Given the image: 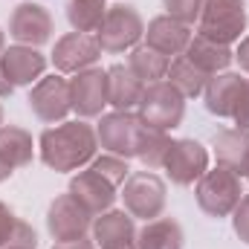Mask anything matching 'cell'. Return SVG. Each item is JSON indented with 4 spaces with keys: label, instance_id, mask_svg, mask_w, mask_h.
Segmentation results:
<instances>
[{
    "label": "cell",
    "instance_id": "cell-1",
    "mask_svg": "<svg viewBox=\"0 0 249 249\" xmlns=\"http://www.w3.org/2000/svg\"><path fill=\"white\" fill-rule=\"evenodd\" d=\"M99 151L96 127L87 124V119H70V122L53 124L38 136V154L41 162L58 174L81 171L93 162Z\"/></svg>",
    "mask_w": 249,
    "mask_h": 249
},
{
    "label": "cell",
    "instance_id": "cell-2",
    "mask_svg": "<svg viewBox=\"0 0 249 249\" xmlns=\"http://www.w3.org/2000/svg\"><path fill=\"white\" fill-rule=\"evenodd\" d=\"M194 197H197V206L203 214L209 217H229L235 212V206L241 203L244 197V183L235 171L217 165V168H209L197 183H194Z\"/></svg>",
    "mask_w": 249,
    "mask_h": 249
},
{
    "label": "cell",
    "instance_id": "cell-3",
    "mask_svg": "<svg viewBox=\"0 0 249 249\" xmlns=\"http://www.w3.org/2000/svg\"><path fill=\"white\" fill-rule=\"evenodd\" d=\"M247 3L244 0H203V12L197 20V35L217 44H238L247 32Z\"/></svg>",
    "mask_w": 249,
    "mask_h": 249
},
{
    "label": "cell",
    "instance_id": "cell-4",
    "mask_svg": "<svg viewBox=\"0 0 249 249\" xmlns=\"http://www.w3.org/2000/svg\"><path fill=\"white\" fill-rule=\"evenodd\" d=\"M122 203L124 212L136 220H157L165 212L168 203V188L165 180L154 171H130L127 180L122 183Z\"/></svg>",
    "mask_w": 249,
    "mask_h": 249
},
{
    "label": "cell",
    "instance_id": "cell-5",
    "mask_svg": "<svg viewBox=\"0 0 249 249\" xmlns=\"http://www.w3.org/2000/svg\"><path fill=\"white\" fill-rule=\"evenodd\" d=\"M136 116L148 127H160V130H174L183 124L186 116V99L177 87H171L165 78L154 81L145 87L139 105H136Z\"/></svg>",
    "mask_w": 249,
    "mask_h": 249
},
{
    "label": "cell",
    "instance_id": "cell-6",
    "mask_svg": "<svg viewBox=\"0 0 249 249\" xmlns=\"http://www.w3.org/2000/svg\"><path fill=\"white\" fill-rule=\"evenodd\" d=\"M145 38V20L136 12V6H107L105 23L96 32V41L102 47V53L119 55V53H130L133 47H139V41Z\"/></svg>",
    "mask_w": 249,
    "mask_h": 249
},
{
    "label": "cell",
    "instance_id": "cell-7",
    "mask_svg": "<svg viewBox=\"0 0 249 249\" xmlns=\"http://www.w3.org/2000/svg\"><path fill=\"white\" fill-rule=\"evenodd\" d=\"M29 110L35 113V119L44 124H61L72 113V102H70V81L61 72L44 75L38 84H32L29 90Z\"/></svg>",
    "mask_w": 249,
    "mask_h": 249
},
{
    "label": "cell",
    "instance_id": "cell-8",
    "mask_svg": "<svg viewBox=\"0 0 249 249\" xmlns=\"http://www.w3.org/2000/svg\"><path fill=\"white\" fill-rule=\"evenodd\" d=\"M139 130H142V119L133 110H110V113H102L99 116V124H96L99 145L107 154H116L122 160L136 157Z\"/></svg>",
    "mask_w": 249,
    "mask_h": 249
},
{
    "label": "cell",
    "instance_id": "cell-9",
    "mask_svg": "<svg viewBox=\"0 0 249 249\" xmlns=\"http://www.w3.org/2000/svg\"><path fill=\"white\" fill-rule=\"evenodd\" d=\"M93 226V214L67 191V194H58L50 209H47V229L53 235L55 244L61 241H78V238H87Z\"/></svg>",
    "mask_w": 249,
    "mask_h": 249
},
{
    "label": "cell",
    "instance_id": "cell-10",
    "mask_svg": "<svg viewBox=\"0 0 249 249\" xmlns=\"http://www.w3.org/2000/svg\"><path fill=\"white\" fill-rule=\"evenodd\" d=\"M70 102L78 119H96L107 107V70L90 67L70 78Z\"/></svg>",
    "mask_w": 249,
    "mask_h": 249
},
{
    "label": "cell",
    "instance_id": "cell-11",
    "mask_svg": "<svg viewBox=\"0 0 249 249\" xmlns=\"http://www.w3.org/2000/svg\"><path fill=\"white\" fill-rule=\"evenodd\" d=\"M162 171L168 174V180L174 186H180V188L194 186L209 171V151L197 139H174L171 151L165 157Z\"/></svg>",
    "mask_w": 249,
    "mask_h": 249
},
{
    "label": "cell",
    "instance_id": "cell-12",
    "mask_svg": "<svg viewBox=\"0 0 249 249\" xmlns=\"http://www.w3.org/2000/svg\"><path fill=\"white\" fill-rule=\"evenodd\" d=\"M102 58V47L96 41V35H84V32H67L55 41L53 50V67L61 75H75L81 70L96 67Z\"/></svg>",
    "mask_w": 249,
    "mask_h": 249
},
{
    "label": "cell",
    "instance_id": "cell-13",
    "mask_svg": "<svg viewBox=\"0 0 249 249\" xmlns=\"http://www.w3.org/2000/svg\"><path fill=\"white\" fill-rule=\"evenodd\" d=\"M53 15L41 3H20L9 18V35L26 47H44L53 38Z\"/></svg>",
    "mask_w": 249,
    "mask_h": 249
},
{
    "label": "cell",
    "instance_id": "cell-14",
    "mask_svg": "<svg viewBox=\"0 0 249 249\" xmlns=\"http://www.w3.org/2000/svg\"><path fill=\"white\" fill-rule=\"evenodd\" d=\"M3 72L9 75V81L15 87H32L44 78L47 72V55L38 47H26V44H12L0 53Z\"/></svg>",
    "mask_w": 249,
    "mask_h": 249
},
{
    "label": "cell",
    "instance_id": "cell-15",
    "mask_svg": "<svg viewBox=\"0 0 249 249\" xmlns=\"http://www.w3.org/2000/svg\"><path fill=\"white\" fill-rule=\"evenodd\" d=\"M67 191H70L93 217L102 214V212H107V209H113V203H116V186H110V183H107L102 174H96L93 168H84V171L72 174Z\"/></svg>",
    "mask_w": 249,
    "mask_h": 249
},
{
    "label": "cell",
    "instance_id": "cell-16",
    "mask_svg": "<svg viewBox=\"0 0 249 249\" xmlns=\"http://www.w3.org/2000/svg\"><path fill=\"white\" fill-rule=\"evenodd\" d=\"M244 84L247 78L241 72H217L209 78L206 90H203V99H206V110L217 119H232L235 107H238V99L244 93Z\"/></svg>",
    "mask_w": 249,
    "mask_h": 249
},
{
    "label": "cell",
    "instance_id": "cell-17",
    "mask_svg": "<svg viewBox=\"0 0 249 249\" xmlns=\"http://www.w3.org/2000/svg\"><path fill=\"white\" fill-rule=\"evenodd\" d=\"M191 38H194L191 26L174 20V18H168V15H160V18H154V20L145 26V44H148L151 50L168 55V58H171V55H174V58L183 55Z\"/></svg>",
    "mask_w": 249,
    "mask_h": 249
},
{
    "label": "cell",
    "instance_id": "cell-18",
    "mask_svg": "<svg viewBox=\"0 0 249 249\" xmlns=\"http://www.w3.org/2000/svg\"><path fill=\"white\" fill-rule=\"evenodd\" d=\"M93 241L99 249H113L136 241V217H130L124 209H107L93 217Z\"/></svg>",
    "mask_w": 249,
    "mask_h": 249
},
{
    "label": "cell",
    "instance_id": "cell-19",
    "mask_svg": "<svg viewBox=\"0 0 249 249\" xmlns=\"http://www.w3.org/2000/svg\"><path fill=\"white\" fill-rule=\"evenodd\" d=\"M214 157L217 165L235 171L241 180L249 174V130L244 127H229L214 136Z\"/></svg>",
    "mask_w": 249,
    "mask_h": 249
},
{
    "label": "cell",
    "instance_id": "cell-20",
    "mask_svg": "<svg viewBox=\"0 0 249 249\" xmlns=\"http://www.w3.org/2000/svg\"><path fill=\"white\" fill-rule=\"evenodd\" d=\"M145 93V84L133 75L127 64L107 67V105L113 110H133Z\"/></svg>",
    "mask_w": 249,
    "mask_h": 249
},
{
    "label": "cell",
    "instance_id": "cell-21",
    "mask_svg": "<svg viewBox=\"0 0 249 249\" xmlns=\"http://www.w3.org/2000/svg\"><path fill=\"white\" fill-rule=\"evenodd\" d=\"M183 55H186L197 70H203L206 75L226 72V70H229V64L235 61L232 47L217 44V41H209V38H203V35H197V32H194V38L188 41V47H186V53H183Z\"/></svg>",
    "mask_w": 249,
    "mask_h": 249
},
{
    "label": "cell",
    "instance_id": "cell-22",
    "mask_svg": "<svg viewBox=\"0 0 249 249\" xmlns=\"http://www.w3.org/2000/svg\"><path fill=\"white\" fill-rule=\"evenodd\" d=\"M183 244H186V235L174 217L148 220L136 232V249H183Z\"/></svg>",
    "mask_w": 249,
    "mask_h": 249
},
{
    "label": "cell",
    "instance_id": "cell-23",
    "mask_svg": "<svg viewBox=\"0 0 249 249\" xmlns=\"http://www.w3.org/2000/svg\"><path fill=\"white\" fill-rule=\"evenodd\" d=\"M35 157V142L32 133L23 130L20 124H3L0 127V160H6L12 168L29 165Z\"/></svg>",
    "mask_w": 249,
    "mask_h": 249
},
{
    "label": "cell",
    "instance_id": "cell-24",
    "mask_svg": "<svg viewBox=\"0 0 249 249\" xmlns=\"http://www.w3.org/2000/svg\"><path fill=\"white\" fill-rule=\"evenodd\" d=\"M127 67H130L133 75L148 87V84L162 81V78L168 75L171 58L162 55V53H157V50H151L148 44H139V47H133V50L127 53Z\"/></svg>",
    "mask_w": 249,
    "mask_h": 249
},
{
    "label": "cell",
    "instance_id": "cell-25",
    "mask_svg": "<svg viewBox=\"0 0 249 249\" xmlns=\"http://www.w3.org/2000/svg\"><path fill=\"white\" fill-rule=\"evenodd\" d=\"M171 136L168 130H160V127H148L142 124L139 130V142H136V160L148 168V171H157L165 165V157L171 151Z\"/></svg>",
    "mask_w": 249,
    "mask_h": 249
},
{
    "label": "cell",
    "instance_id": "cell-26",
    "mask_svg": "<svg viewBox=\"0 0 249 249\" xmlns=\"http://www.w3.org/2000/svg\"><path fill=\"white\" fill-rule=\"evenodd\" d=\"M209 78H212V75H206L203 70H197L186 55L171 58L168 75H165V81H168L171 87H177V90L183 93V99H197V96H203V90H206Z\"/></svg>",
    "mask_w": 249,
    "mask_h": 249
},
{
    "label": "cell",
    "instance_id": "cell-27",
    "mask_svg": "<svg viewBox=\"0 0 249 249\" xmlns=\"http://www.w3.org/2000/svg\"><path fill=\"white\" fill-rule=\"evenodd\" d=\"M64 9H67V20L72 32H84V35H96L107 15L105 0H67Z\"/></svg>",
    "mask_w": 249,
    "mask_h": 249
},
{
    "label": "cell",
    "instance_id": "cell-28",
    "mask_svg": "<svg viewBox=\"0 0 249 249\" xmlns=\"http://www.w3.org/2000/svg\"><path fill=\"white\" fill-rule=\"evenodd\" d=\"M90 168L96 171V174H102L110 186H122L124 180H127V174H130V168H127V160L122 157H116V154H102V157H93V162H90Z\"/></svg>",
    "mask_w": 249,
    "mask_h": 249
},
{
    "label": "cell",
    "instance_id": "cell-29",
    "mask_svg": "<svg viewBox=\"0 0 249 249\" xmlns=\"http://www.w3.org/2000/svg\"><path fill=\"white\" fill-rule=\"evenodd\" d=\"M162 6H165L168 18H174L186 26H194L203 12V0H162Z\"/></svg>",
    "mask_w": 249,
    "mask_h": 249
},
{
    "label": "cell",
    "instance_id": "cell-30",
    "mask_svg": "<svg viewBox=\"0 0 249 249\" xmlns=\"http://www.w3.org/2000/svg\"><path fill=\"white\" fill-rule=\"evenodd\" d=\"M0 249H38V235H35V229L26 223V220H20L18 217V223H15V229H12V235L3 241V247Z\"/></svg>",
    "mask_w": 249,
    "mask_h": 249
},
{
    "label": "cell",
    "instance_id": "cell-31",
    "mask_svg": "<svg viewBox=\"0 0 249 249\" xmlns=\"http://www.w3.org/2000/svg\"><path fill=\"white\" fill-rule=\"evenodd\" d=\"M232 217V229H235V235L249 244V191H244V197H241V203L235 206V212L229 214Z\"/></svg>",
    "mask_w": 249,
    "mask_h": 249
},
{
    "label": "cell",
    "instance_id": "cell-32",
    "mask_svg": "<svg viewBox=\"0 0 249 249\" xmlns=\"http://www.w3.org/2000/svg\"><path fill=\"white\" fill-rule=\"evenodd\" d=\"M232 122H235V127L249 130V78H247V84H244L241 99H238V107H235V113H232Z\"/></svg>",
    "mask_w": 249,
    "mask_h": 249
},
{
    "label": "cell",
    "instance_id": "cell-33",
    "mask_svg": "<svg viewBox=\"0 0 249 249\" xmlns=\"http://www.w3.org/2000/svg\"><path fill=\"white\" fill-rule=\"evenodd\" d=\"M15 223H18V214L0 200V247H3V241L12 235V229H15Z\"/></svg>",
    "mask_w": 249,
    "mask_h": 249
},
{
    "label": "cell",
    "instance_id": "cell-34",
    "mask_svg": "<svg viewBox=\"0 0 249 249\" xmlns=\"http://www.w3.org/2000/svg\"><path fill=\"white\" fill-rule=\"evenodd\" d=\"M235 61L241 64V70L249 75V35H244L238 41V50H235Z\"/></svg>",
    "mask_w": 249,
    "mask_h": 249
},
{
    "label": "cell",
    "instance_id": "cell-35",
    "mask_svg": "<svg viewBox=\"0 0 249 249\" xmlns=\"http://www.w3.org/2000/svg\"><path fill=\"white\" fill-rule=\"evenodd\" d=\"M53 249H99L93 238H78V241H61V244H53Z\"/></svg>",
    "mask_w": 249,
    "mask_h": 249
},
{
    "label": "cell",
    "instance_id": "cell-36",
    "mask_svg": "<svg viewBox=\"0 0 249 249\" xmlns=\"http://www.w3.org/2000/svg\"><path fill=\"white\" fill-rule=\"evenodd\" d=\"M15 93V84L9 81V75L3 72V64H0V99H6V96H12Z\"/></svg>",
    "mask_w": 249,
    "mask_h": 249
},
{
    "label": "cell",
    "instance_id": "cell-37",
    "mask_svg": "<svg viewBox=\"0 0 249 249\" xmlns=\"http://www.w3.org/2000/svg\"><path fill=\"white\" fill-rule=\"evenodd\" d=\"M12 174H15V168H12V165H9L6 160H0V183H6V180H9Z\"/></svg>",
    "mask_w": 249,
    "mask_h": 249
},
{
    "label": "cell",
    "instance_id": "cell-38",
    "mask_svg": "<svg viewBox=\"0 0 249 249\" xmlns=\"http://www.w3.org/2000/svg\"><path fill=\"white\" fill-rule=\"evenodd\" d=\"M3 50H6V32L0 29V53H3Z\"/></svg>",
    "mask_w": 249,
    "mask_h": 249
},
{
    "label": "cell",
    "instance_id": "cell-39",
    "mask_svg": "<svg viewBox=\"0 0 249 249\" xmlns=\"http://www.w3.org/2000/svg\"><path fill=\"white\" fill-rule=\"evenodd\" d=\"M113 249H136V241L133 244H122V247H113Z\"/></svg>",
    "mask_w": 249,
    "mask_h": 249
},
{
    "label": "cell",
    "instance_id": "cell-40",
    "mask_svg": "<svg viewBox=\"0 0 249 249\" xmlns=\"http://www.w3.org/2000/svg\"><path fill=\"white\" fill-rule=\"evenodd\" d=\"M0 127H3V105H0Z\"/></svg>",
    "mask_w": 249,
    "mask_h": 249
},
{
    "label": "cell",
    "instance_id": "cell-41",
    "mask_svg": "<svg viewBox=\"0 0 249 249\" xmlns=\"http://www.w3.org/2000/svg\"><path fill=\"white\" fill-rule=\"evenodd\" d=\"M247 180H249V174H247Z\"/></svg>",
    "mask_w": 249,
    "mask_h": 249
}]
</instances>
